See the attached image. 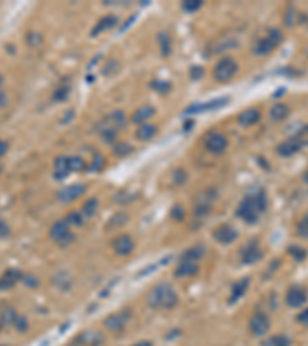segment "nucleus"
Here are the masks:
<instances>
[{"label": "nucleus", "mask_w": 308, "mask_h": 346, "mask_svg": "<svg viewBox=\"0 0 308 346\" xmlns=\"http://www.w3.org/2000/svg\"><path fill=\"white\" fill-rule=\"evenodd\" d=\"M49 237L56 245H59L62 248H67V246L73 245L74 240H76V234L73 233L71 226L65 220H57V222H54L53 225H51Z\"/></svg>", "instance_id": "5"}, {"label": "nucleus", "mask_w": 308, "mask_h": 346, "mask_svg": "<svg viewBox=\"0 0 308 346\" xmlns=\"http://www.w3.org/2000/svg\"><path fill=\"white\" fill-rule=\"evenodd\" d=\"M4 103H5V96L0 92V105H4Z\"/></svg>", "instance_id": "51"}, {"label": "nucleus", "mask_w": 308, "mask_h": 346, "mask_svg": "<svg viewBox=\"0 0 308 346\" xmlns=\"http://www.w3.org/2000/svg\"><path fill=\"white\" fill-rule=\"evenodd\" d=\"M117 23H119V20H117V17L116 16H105L104 19H100L97 23H96V26L93 28V31H91V36H99V34H102V33H105V31H110V29H113L114 26H117Z\"/></svg>", "instance_id": "25"}, {"label": "nucleus", "mask_w": 308, "mask_h": 346, "mask_svg": "<svg viewBox=\"0 0 308 346\" xmlns=\"http://www.w3.org/2000/svg\"><path fill=\"white\" fill-rule=\"evenodd\" d=\"M270 328H271V322L265 312L258 311L250 319V332L254 337H264L265 334H268Z\"/></svg>", "instance_id": "9"}, {"label": "nucleus", "mask_w": 308, "mask_h": 346, "mask_svg": "<svg viewBox=\"0 0 308 346\" xmlns=\"http://www.w3.org/2000/svg\"><path fill=\"white\" fill-rule=\"evenodd\" d=\"M239 71V65L237 62L233 59V57H224V59H221L216 67H214V71H213V76H214V80L219 82V83H227L230 80L234 79V76L237 74Z\"/></svg>", "instance_id": "6"}, {"label": "nucleus", "mask_w": 308, "mask_h": 346, "mask_svg": "<svg viewBox=\"0 0 308 346\" xmlns=\"http://www.w3.org/2000/svg\"><path fill=\"white\" fill-rule=\"evenodd\" d=\"M305 52H306V55H308V45H306V48H305Z\"/></svg>", "instance_id": "53"}, {"label": "nucleus", "mask_w": 308, "mask_h": 346, "mask_svg": "<svg viewBox=\"0 0 308 346\" xmlns=\"http://www.w3.org/2000/svg\"><path fill=\"white\" fill-rule=\"evenodd\" d=\"M71 165H70V155H57L54 159V179L64 180L71 174Z\"/></svg>", "instance_id": "18"}, {"label": "nucleus", "mask_w": 308, "mask_h": 346, "mask_svg": "<svg viewBox=\"0 0 308 346\" xmlns=\"http://www.w3.org/2000/svg\"><path fill=\"white\" fill-rule=\"evenodd\" d=\"M284 40V34L278 28H270L265 36L259 37L253 45V52L256 55H268L271 54Z\"/></svg>", "instance_id": "4"}, {"label": "nucleus", "mask_w": 308, "mask_h": 346, "mask_svg": "<svg viewBox=\"0 0 308 346\" xmlns=\"http://www.w3.org/2000/svg\"><path fill=\"white\" fill-rule=\"evenodd\" d=\"M105 341V337L102 332L96 329H86L79 332L68 346H102Z\"/></svg>", "instance_id": "8"}, {"label": "nucleus", "mask_w": 308, "mask_h": 346, "mask_svg": "<svg viewBox=\"0 0 308 346\" xmlns=\"http://www.w3.org/2000/svg\"><path fill=\"white\" fill-rule=\"evenodd\" d=\"M158 42H159V45H161V51H162V54L164 55H168L170 52H171V37H170V34L168 33H161L159 36H158Z\"/></svg>", "instance_id": "33"}, {"label": "nucleus", "mask_w": 308, "mask_h": 346, "mask_svg": "<svg viewBox=\"0 0 308 346\" xmlns=\"http://www.w3.org/2000/svg\"><path fill=\"white\" fill-rule=\"evenodd\" d=\"M230 102V99L224 97V99H214V100H210L207 103H196L193 106H190L187 109L188 114H199V112H207V111H211V109H218V108H222L225 106L227 103Z\"/></svg>", "instance_id": "19"}, {"label": "nucleus", "mask_w": 308, "mask_h": 346, "mask_svg": "<svg viewBox=\"0 0 308 346\" xmlns=\"http://www.w3.org/2000/svg\"><path fill=\"white\" fill-rule=\"evenodd\" d=\"M0 174H2V166H0Z\"/></svg>", "instance_id": "54"}, {"label": "nucleus", "mask_w": 308, "mask_h": 346, "mask_svg": "<svg viewBox=\"0 0 308 346\" xmlns=\"http://www.w3.org/2000/svg\"><path fill=\"white\" fill-rule=\"evenodd\" d=\"M10 236V226L5 220H0V237H8Z\"/></svg>", "instance_id": "47"}, {"label": "nucleus", "mask_w": 308, "mask_h": 346, "mask_svg": "<svg viewBox=\"0 0 308 346\" xmlns=\"http://www.w3.org/2000/svg\"><path fill=\"white\" fill-rule=\"evenodd\" d=\"M171 217L174 218V220H183V217H185V211H183V208L182 206H174L173 209H171Z\"/></svg>", "instance_id": "45"}, {"label": "nucleus", "mask_w": 308, "mask_h": 346, "mask_svg": "<svg viewBox=\"0 0 308 346\" xmlns=\"http://www.w3.org/2000/svg\"><path fill=\"white\" fill-rule=\"evenodd\" d=\"M85 191H86V185H83V183H73V185H68L65 188H62L57 193V199L62 203H70V202H74L79 197H82L85 194Z\"/></svg>", "instance_id": "12"}, {"label": "nucleus", "mask_w": 308, "mask_h": 346, "mask_svg": "<svg viewBox=\"0 0 308 346\" xmlns=\"http://www.w3.org/2000/svg\"><path fill=\"white\" fill-rule=\"evenodd\" d=\"M70 165L73 172H83L86 171V162L80 155H70Z\"/></svg>", "instance_id": "35"}, {"label": "nucleus", "mask_w": 308, "mask_h": 346, "mask_svg": "<svg viewBox=\"0 0 308 346\" xmlns=\"http://www.w3.org/2000/svg\"><path fill=\"white\" fill-rule=\"evenodd\" d=\"M216 193L213 190H208V191H205L202 194L200 199H197V203H196V214L197 215H203V214H208L210 209H211V205L213 202L216 200Z\"/></svg>", "instance_id": "20"}, {"label": "nucleus", "mask_w": 308, "mask_h": 346, "mask_svg": "<svg viewBox=\"0 0 308 346\" xmlns=\"http://www.w3.org/2000/svg\"><path fill=\"white\" fill-rule=\"evenodd\" d=\"M22 278H23V272L20 269H16V268L7 269L2 275H0V291L13 290L19 281H22Z\"/></svg>", "instance_id": "13"}, {"label": "nucleus", "mask_w": 308, "mask_h": 346, "mask_svg": "<svg viewBox=\"0 0 308 346\" xmlns=\"http://www.w3.org/2000/svg\"><path fill=\"white\" fill-rule=\"evenodd\" d=\"M0 346H8V344H0Z\"/></svg>", "instance_id": "56"}, {"label": "nucleus", "mask_w": 308, "mask_h": 346, "mask_svg": "<svg viewBox=\"0 0 308 346\" xmlns=\"http://www.w3.org/2000/svg\"><path fill=\"white\" fill-rule=\"evenodd\" d=\"M303 182H305V183L308 185V169H306V171L303 172Z\"/></svg>", "instance_id": "50"}, {"label": "nucleus", "mask_w": 308, "mask_h": 346, "mask_svg": "<svg viewBox=\"0 0 308 346\" xmlns=\"http://www.w3.org/2000/svg\"><path fill=\"white\" fill-rule=\"evenodd\" d=\"M53 283H54L56 288H59V290L68 291L70 288H71V285H73V280H71V275H70L68 272L62 271V272H57V274L53 277Z\"/></svg>", "instance_id": "29"}, {"label": "nucleus", "mask_w": 308, "mask_h": 346, "mask_svg": "<svg viewBox=\"0 0 308 346\" xmlns=\"http://www.w3.org/2000/svg\"><path fill=\"white\" fill-rule=\"evenodd\" d=\"M154 112H156V109H154L151 105H143L133 112L131 122L136 125H143V123H146V120H149L152 117Z\"/></svg>", "instance_id": "23"}, {"label": "nucleus", "mask_w": 308, "mask_h": 346, "mask_svg": "<svg viewBox=\"0 0 308 346\" xmlns=\"http://www.w3.org/2000/svg\"><path fill=\"white\" fill-rule=\"evenodd\" d=\"M22 283L28 288H37L39 286V280L36 275L33 274H23V278H22Z\"/></svg>", "instance_id": "43"}, {"label": "nucleus", "mask_w": 308, "mask_h": 346, "mask_svg": "<svg viewBox=\"0 0 308 346\" xmlns=\"http://www.w3.org/2000/svg\"><path fill=\"white\" fill-rule=\"evenodd\" d=\"M0 83H2V76H0Z\"/></svg>", "instance_id": "55"}, {"label": "nucleus", "mask_w": 308, "mask_h": 346, "mask_svg": "<svg viewBox=\"0 0 308 346\" xmlns=\"http://www.w3.org/2000/svg\"><path fill=\"white\" fill-rule=\"evenodd\" d=\"M261 120V111L258 108H248L245 111H242L239 114V117H237V122L240 127L243 128H248V127H253L256 125Z\"/></svg>", "instance_id": "21"}, {"label": "nucleus", "mask_w": 308, "mask_h": 346, "mask_svg": "<svg viewBox=\"0 0 308 346\" xmlns=\"http://www.w3.org/2000/svg\"><path fill=\"white\" fill-rule=\"evenodd\" d=\"M14 328H16L19 332H25V331L29 328L28 319H26L25 316H22V314H17V319H16V322H14Z\"/></svg>", "instance_id": "41"}, {"label": "nucleus", "mask_w": 308, "mask_h": 346, "mask_svg": "<svg viewBox=\"0 0 308 346\" xmlns=\"http://www.w3.org/2000/svg\"><path fill=\"white\" fill-rule=\"evenodd\" d=\"M127 117L122 111H113L97 123V133L105 143H116L119 133L125 128Z\"/></svg>", "instance_id": "3"}, {"label": "nucleus", "mask_w": 308, "mask_h": 346, "mask_svg": "<svg viewBox=\"0 0 308 346\" xmlns=\"http://www.w3.org/2000/svg\"><path fill=\"white\" fill-rule=\"evenodd\" d=\"M248 285H250V278H248V277H243V278L237 280V281L233 285V288H231V294H230V299H228V302H230L231 305L236 303L237 300H240V299L245 296V293L248 291Z\"/></svg>", "instance_id": "24"}, {"label": "nucleus", "mask_w": 308, "mask_h": 346, "mask_svg": "<svg viewBox=\"0 0 308 346\" xmlns=\"http://www.w3.org/2000/svg\"><path fill=\"white\" fill-rule=\"evenodd\" d=\"M130 320H131V311L128 308H124V309H120L117 312H113L108 317H105L104 326L110 332H122L128 326Z\"/></svg>", "instance_id": "7"}, {"label": "nucleus", "mask_w": 308, "mask_h": 346, "mask_svg": "<svg viewBox=\"0 0 308 346\" xmlns=\"http://www.w3.org/2000/svg\"><path fill=\"white\" fill-rule=\"evenodd\" d=\"M70 92H71V88H70L68 85L59 86V88H57V89L54 91V96H53V99H54L56 102H65V100L68 99Z\"/></svg>", "instance_id": "39"}, {"label": "nucleus", "mask_w": 308, "mask_h": 346, "mask_svg": "<svg viewBox=\"0 0 308 346\" xmlns=\"http://www.w3.org/2000/svg\"><path fill=\"white\" fill-rule=\"evenodd\" d=\"M158 131L159 128L156 125H152V123H143V125H139L137 130H136V137L139 140H143V142H148L151 140L152 137H156L158 136Z\"/></svg>", "instance_id": "26"}, {"label": "nucleus", "mask_w": 308, "mask_h": 346, "mask_svg": "<svg viewBox=\"0 0 308 346\" xmlns=\"http://www.w3.org/2000/svg\"><path fill=\"white\" fill-rule=\"evenodd\" d=\"M113 249L117 256H130L134 251V240L128 234H120L113 240Z\"/></svg>", "instance_id": "16"}, {"label": "nucleus", "mask_w": 308, "mask_h": 346, "mask_svg": "<svg viewBox=\"0 0 308 346\" xmlns=\"http://www.w3.org/2000/svg\"><path fill=\"white\" fill-rule=\"evenodd\" d=\"M288 254H290L296 262H303V260L306 259V256H308L306 249H303V248L299 246V245H291V246H288Z\"/></svg>", "instance_id": "36"}, {"label": "nucleus", "mask_w": 308, "mask_h": 346, "mask_svg": "<svg viewBox=\"0 0 308 346\" xmlns=\"http://www.w3.org/2000/svg\"><path fill=\"white\" fill-rule=\"evenodd\" d=\"M302 220H303V222H306V223H308V212H306V214H305V217H303V218H302Z\"/></svg>", "instance_id": "52"}, {"label": "nucleus", "mask_w": 308, "mask_h": 346, "mask_svg": "<svg viewBox=\"0 0 308 346\" xmlns=\"http://www.w3.org/2000/svg\"><path fill=\"white\" fill-rule=\"evenodd\" d=\"M71 228L73 226H76V228H79V226H82L83 225V220H85V217L82 215V212L80 211H71L65 218H64Z\"/></svg>", "instance_id": "34"}, {"label": "nucleus", "mask_w": 308, "mask_h": 346, "mask_svg": "<svg viewBox=\"0 0 308 346\" xmlns=\"http://www.w3.org/2000/svg\"><path fill=\"white\" fill-rule=\"evenodd\" d=\"M268 209V197L264 190L256 191L250 196H245L237 205L236 215L248 225H254L259 217Z\"/></svg>", "instance_id": "1"}, {"label": "nucleus", "mask_w": 308, "mask_h": 346, "mask_svg": "<svg viewBox=\"0 0 308 346\" xmlns=\"http://www.w3.org/2000/svg\"><path fill=\"white\" fill-rule=\"evenodd\" d=\"M294 137L299 140V143L302 145V148H306L308 146V125L302 127Z\"/></svg>", "instance_id": "42"}, {"label": "nucleus", "mask_w": 308, "mask_h": 346, "mask_svg": "<svg viewBox=\"0 0 308 346\" xmlns=\"http://www.w3.org/2000/svg\"><path fill=\"white\" fill-rule=\"evenodd\" d=\"M7 152H8V143L4 142V140H0V159H2Z\"/></svg>", "instance_id": "48"}, {"label": "nucleus", "mask_w": 308, "mask_h": 346, "mask_svg": "<svg viewBox=\"0 0 308 346\" xmlns=\"http://www.w3.org/2000/svg\"><path fill=\"white\" fill-rule=\"evenodd\" d=\"M262 346H291V338L285 334H278L268 337Z\"/></svg>", "instance_id": "32"}, {"label": "nucleus", "mask_w": 308, "mask_h": 346, "mask_svg": "<svg viewBox=\"0 0 308 346\" xmlns=\"http://www.w3.org/2000/svg\"><path fill=\"white\" fill-rule=\"evenodd\" d=\"M0 329H2V325H0Z\"/></svg>", "instance_id": "57"}, {"label": "nucleus", "mask_w": 308, "mask_h": 346, "mask_svg": "<svg viewBox=\"0 0 308 346\" xmlns=\"http://www.w3.org/2000/svg\"><path fill=\"white\" fill-rule=\"evenodd\" d=\"M146 303L152 309H173L179 303V294L170 283H159L148 293Z\"/></svg>", "instance_id": "2"}, {"label": "nucleus", "mask_w": 308, "mask_h": 346, "mask_svg": "<svg viewBox=\"0 0 308 346\" xmlns=\"http://www.w3.org/2000/svg\"><path fill=\"white\" fill-rule=\"evenodd\" d=\"M288 115H290V108L285 103H282V102L273 105L271 109H270V119L273 122H278V123L279 122H284L288 117Z\"/></svg>", "instance_id": "27"}, {"label": "nucleus", "mask_w": 308, "mask_h": 346, "mask_svg": "<svg viewBox=\"0 0 308 346\" xmlns=\"http://www.w3.org/2000/svg\"><path fill=\"white\" fill-rule=\"evenodd\" d=\"M305 302H306V291L303 290V288L293 286V288H290V290L287 291L285 303L290 308H300V306L305 305Z\"/></svg>", "instance_id": "15"}, {"label": "nucleus", "mask_w": 308, "mask_h": 346, "mask_svg": "<svg viewBox=\"0 0 308 346\" xmlns=\"http://www.w3.org/2000/svg\"><path fill=\"white\" fill-rule=\"evenodd\" d=\"M134 346H152L151 341H140V343H136Z\"/></svg>", "instance_id": "49"}, {"label": "nucleus", "mask_w": 308, "mask_h": 346, "mask_svg": "<svg viewBox=\"0 0 308 346\" xmlns=\"http://www.w3.org/2000/svg\"><path fill=\"white\" fill-rule=\"evenodd\" d=\"M264 256V251L261 249V246L258 245V242H250L247 246H243V249L240 251V259L242 263L245 265H253L258 263Z\"/></svg>", "instance_id": "14"}, {"label": "nucleus", "mask_w": 308, "mask_h": 346, "mask_svg": "<svg viewBox=\"0 0 308 346\" xmlns=\"http://www.w3.org/2000/svg\"><path fill=\"white\" fill-rule=\"evenodd\" d=\"M200 266L196 262H190V260H179V265L176 266L174 275L179 278H185V277H193L199 272Z\"/></svg>", "instance_id": "22"}, {"label": "nucleus", "mask_w": 308, "mask_h": 346, "mask_svg": "<svg viewBox=\"0 0 308 346\" xmlns=\"http://www.w3.org/2000/svg\"><path fill=\"white\" fill-rule=\"evenodd\" d=\"M113 152L116 155H119V157H125V155H128V154L133 152V146L130 143H127V142H116Z\"/></svg>", "instance_id": "37"}, {"label": "nucleus", "mask_w": 308, "mask_h": 346, "mask_svg": "<svg viewBox=\"0 0 308 346\" xmlns=\"http://www.w3.org/2000/svg\"><path fill=\"white\" fill-rule=\"evenodd\" d=\"M17 319V312L14 308L11 306H7L2 312H0V325H2V328H10V326H14V322Z\"/></svg>", "instance_id": "30"}, {"label": "nucleus", "mask_w": 308, "mask_h": 346, "mask_svg": "<svg viewBox=\"0 0 308 346\" xmlns=\"http://www.w3.org/2000/svg\"><path fill=\"white\" fill-rule=\"evenodd\" d=\"M227 146H228V140L222 133H210V134H207V137H205V148H207V151L211 154L219 155V154L225 152Z\"/></svg>", "instance_id": "10"}, {"label": "nucleus", "mask_w": 308, "mask_h": 346, "mask_svg": "<svg viewBox=\"0 0 308 346\" xmlns=\"http://www.w3.org/2000/svg\"><path fill=\"white\" fill-rule=\"evenodd\" d=\"M97 209H99V200L96 197H91L82 205L80 212H82V215L85 218H91V217H94L97 214Z\"/></svg>", "instance_id": "31"}, {"label": "nucleus", "mask_w": 308, "mask_h": 346, "mask_svg": "<svg viewBox=\"0 0 308 346\" xmlns=\"http://www.w3.org/2000/svg\"><path fill=\"white\" fill-rule=\"evenodd\" d=\"M296 320H297L300 325L308 326V308H306V309H303L302 312H299V314H297V317H296Z\"/></svg>", "instance_id": "46"}, {"label": "nucleus", "mask_w": 308, "mask_h": 346, "mask_svg": "<svg viewBox=\"0 0 308 346\" xmlns=\"http://www.w3.org/2000/svg\"><path fill=\"white\" fill-rule=\"evenodd\" d=\"M300 149H302V145L299 143V140H297L294 136L285 139L284 142H281V143L276 146V152H278L281 157H293V155L297 154Z\"/></svg>", "instance_id": "17"}, {"label": "nucleus", "mask_w": 308, "mask_h": 346, "mask_svg": "<svg viewBox=\"0 0 308 346\" xmlns=\"http://www.w3.org/2000/svg\"><path fill=\"white\" fill-rule=\"evenodd\" d=\"M296 233H297L299 237L308 239V223L303 222V220H300V222L297 223V226H296Z\"/></svg>", "instance_id": "44"}, {"label": "nucleus", "mask_w": 308, "mask_h": 346, "mask_svg": "<svg viewBox=\"0 0 308 346\" xmlns=\"http://www.w3.org/2000/svg\"><path fill=\"white\" fill-rule=\"evenodd\" d=\"M205 253H207V249H205V246H202V245H196V246H191V248H188L187 251H183V253H182V256H180V260H190V262H196V263H199V262L203 259Z\"/></svg>", "instance_id": "28"}, {"label": "nucleus", "mask_w": 308, "mask_h": 346, "mask_svg": "<svg viewBox=\"0 0 308 346\" xmlns=\"http://www.w3.org/2000/svg\"><path fill=\"white\" fill-rule=\"evenodd\" d=\"M202 7H203V2H200V0H185V2L182 4V10L188 14L199 11Z\"/></svg>", "instance_id": "38"}, {"label": "nucleus", "mask_w": 308, "mask_h": 346, "mask_svg": "<svg viewBox=\"0 0 308 346\" xmlns=\"http://www.w3.org/2000/svg\"><path fill=\"white\" fill-rule=\"evenodd\" d=\"M237 231L231 226V225H219L214 231H213V239L221 243V245H231L236 239H237Z\"/></svg>", "instance_id": "11"}, {"label": "nucleus", "mask_w": 308, "mask_h": 346, "mask_svg": "<svg viewBox=\"0 0 308 346\" xmlns=\"http://www.w3.org/2000/svg\"><path fill=\"white\" fill-rule=\"evenodd\" d=\"M104 165H105V159L102 157L100 154H96V155H94V159H93V163L86 168V171L97 172V171H100L102 168H104Z\"/></svg>", "instance_id": "40"}]
</instances>
